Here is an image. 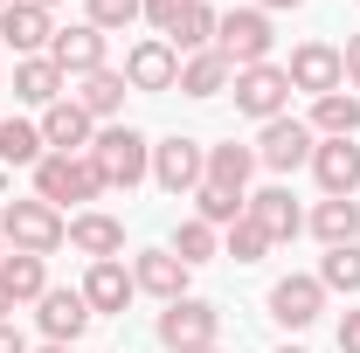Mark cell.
I'll return each mask as SVG.
<instances>
[{
	"label": "cell",
	"mask_w": 360,
	"mask_h": 353,
	"mask_svg": "<svg viewBox=\"0 0 360 353\" xmlns=\"http://www.w3.org/2000/svg\"><path fill=\"white\" fill-rule=\"evenodd\" d=\"M0 353H28V340H21V326H7V319H0Z\"/></svg>",
	"instance_id": "obj_38"
},
{
	"label": "cell",
	"mask_w": 360,
	"mask_h": 353,
	"mask_svg": "<svg viewBox=\"0 0 360 353\" xmlns=\"http://www.w3.org/2000/svg\"><path fill=\"white\" fill-rule=\"evenodd\" d=\"M264 7H305V0H264Z\"/></svg>",
	"instance_id": "obj_40"
},
{
	"label": "cell",
	"mask_w": 360,
	"mask_h": 353,
	"mask_svg": "<svg viewBox=\"0 0 360 353\" xmlns=\"http://www.w3.org/2000/svg\"><path fill=\"white\" fill-rule=\"evenodd\" d=\"M174 257H180V264H208V257H215V229H208L201 215L180 222V229H174Z\"/></svg>",
	"instance_id": "obj_32"
},
{
	"label": "cell",
	"mask_w": 360,
	"mask_h": 353,
	"mask_svg": "<svg viewBox=\"0 0 360 353\" xmlns=\"http://www.w3.org/2000/svg\"><path fill=\"white\" fill-rule=\"evenodd\" d=\"M312 174L326 194H354L360 187V146L354 139H319L312 146Z\"/></svg>",
	"instance_id": "obj_14"
},
{
	"label": "cell",
	"mask_w": 360,
	"mask_h": 353,
	"mask_svg": "<svg viewBox=\"0 0 360 353\" xmlns=\"http://www.w3.org/2000/svg\"><path fill=\"white\" fill-rule=\"evenodd\" d=\"M35 305H42V312H35V319H42V333H49V340H56V347H70V340L84 333L90 319H97L84 291H42Z\"/></svg>",
	"instance_id": "obj_15"
},
{
	"label": "cell",
	"mask_w": 360,
	"mask_h": 353,
	"mask_svg": "<svg viewBox=\"0 0 360 353\" xmlns=\"http://www.w3.org/2000/svg\"><path fill=\"white\" fill-rule=\"evenodd\" d=\"M0 284L14 291V305H28V298H42V291H49V270H42V257L14 250V257H0Z\"/></svg>",
	"instance_id": "obj_28"
},
{
	"label": "cell",
	"mask_w": 360,
	"mask_h": 353,
	"mask_svg": "<svg viewBox=\"0 0 360 353\" xmlns=\"http://www.w3.org/2000/svg\"><path fill=\"white\" fill-rule=\"evenodd\" d=\"M90 111L77 104V97H56L42 111V146H56V153H90Z\"/></svg>",
	"instance_id": "obj_17"
},
{
	"label": "cell",
	"mask_w": 360,
	"mask_h": 353,
	"mask_svg": "<svg viewBox=\"0 0 360 353\" xmlns=\"http://www.w3.org/2000/svg\"><path fill=\"white\" fill-rule=\"evenodd\" d=\"M319 305H326V284H319V277H277V284H270V319L291 326V333H305L319 319Z\"/></svg>",
	"instance_id": "obj_11"
},
{
	"label": "cell",
	"mask_w": 360,
	"mask_h": 353,
	"mask_svg": "<svg viewBox=\"0 0 360 353\" xmlns=\"http://www.w3.org/2000/svg\"><path fill=\"white\" fill-rule=\"evenodd\" d=\"M35 7H56V0H35Z\"/></svg>",
	"instance_id": "obj_44"
},
{
	"label": "cell",
	"mask_w": 360,
	"mask_h": 353,
	"mask_svg": "<svg viewBox=\"0 0 360 353\" xmlns=\"http://www.w3.org/2000/svg\"><path fill=\"white\" fill-rule=\"evenodd\" d=\"M49 63L63 70V77H90V70H104V28H56V42H49Z\"/></svg>",
	"instance_id": "obj_12"
},
{
	"label": "cell",
	"mask_w": 360,
	"mask_h": 353,
	"mask_svg": "<svg viewBox=\"0 0 360 353\" xmlns=\"http://www.w3.org/2000/svg\"><path fill=\"white\" fill-rule=\"evenodd\" d=\"M132 284L174 305V298H187V264H180L174 250H139L132 257Z\"/></svg>",
	"instance_id": "obj_16"
},
{
	"label": "cell",
	"mask_w": 360,
	"mask_h": 353,
	"mask_svg": "<svg viewBox=\"0 0 360 353\" xmlns=\"http://www.w3.org/2000/svg\"><path fill=\"white\" fill-rule=\"evenodd\" d=\"M35 353H70V347H56V340H49V347H35Z\"/></svg>",
	"instance_id": "obj_41"
},
{
	"label": "cell",
	"mask_w": 360,
	"mask_h": 353,
	"mask_svg": "<svg viewBox=\"0 0 360 353\" xmlns=\"http://www.w3.org/2000/svg\"><path fill=\"white\" fill-rule=\"evenodd\" d=\"M125 77H118V70H90V77H77V104H84L90 118H111V111H118V104H125Z\"/></svg>",
	"instance_id": "obj_27"
},
{
	"label": "cell",
	"mask_w": 360,
	"mask_h": 353,
	"mask_svg": "<svg viewBox=\"0 0 360 353\" xmlns=\"http://www.w3.org/2000/svg\"><path fill=\"white\" fill-rule=\"evenodd\" d=\"M340 353H360V312L340 319Z\"/></svg>",
	"instance_id": "obj_36"
},
{
	"label": "cell",
	"mask_w": 360,
	"mask_h": 353,
	"mask_svg": "<svg viewBox=\"0 0 360 353\" xmlns=\"http://www.w3.org/2000/svg\"><path fill=\"white\" fill-rule=\"evenodd\" d=\"M257 174V146H208V187H229V194H243Z\"/></svg>",
	"instance_id": "obj_24"
},
{
	"label": "cell",
	"mask_w": 360,
	"mask_h": 353,
	"mask_svg": "<svg viewBox=\"0 0 360 353\" xmlns=\"http://www.w3.org/2000/svg\"><path fill=\"white\" fill-rule=\"evenodd\" d=\"M215 28H222V14H215L208 0H187V14H180V28L167 42H174V56H201V49L215 42Z\"/></svg>",
	"instance_id": "obj_26"
},
{
	"label": "cell",
	"mask_w": 360,
	"mask_h": 353,
	"mask_svg": "<svg viewBox=\"0 0 360 353\" xmlns=\"http://www.w3.org/2000/svg\"><path fill=\"white\" fill-rule=\"evenodd\" d=\"M229 84H236L229 56H222V49H201V56H187V63H180V84H174V90H187V97H215V90H229Z\"/></svg>",
	"instance_id": "obj_23"
},
{
	"label": "cell",
	"mask_w": 360,
	"mask_h": 353,
	"mask_svg": "<svg viewBox=\"0 0 360 353\" xmlns=\"http://www.w3.org/2000/svg\"><path fill=\"white\" fill-rule=\"evenodd\" d=\"M70 243L84 250L90 264H104V257H118V250H125V222L104 215V208H84V215H70Z\"/></svg>",
	"instance_id": "obj_18"
},
{
	"label": "cell",
	"mask_w": 360,
	"mask_h": 353,
	"mask_svg": "<svg viewBox=\"0 0 360 353\" xmlns=\"http://www.w3.org/2000/svg\"><path fill=\"white\" fill-rule=\"evenodd\" d=\"M180 353H222V347H180Z\"/></svg>",
	"instance_id": "obj_42"
},
{
	"label": "cell",
	"mask_w": 360,
	"mask_h": 353,
	"mask_svg": "<svg viewBox=\"0 0 360 353\" xmlns=\"http://www.w3.org/2000/svg\"><path fill=\"white\" fill-rule=\"evenodd\" d=\"M0 7H7V0H0Z\"/></svg>",
	"instance_id": "obj_46"
},
{
	"label": "cell",
	"mask_w": 360,
	"mask_h": 353,
	"mask_svg": "<svg viewBox=\"0 0 360 353\" xmlns=\"http://www.w3.org/2000/svg\"><path fill=\"white\" fill-rule=\"evenodd\" d=\"M319 284H326V291H347V298H360V243H340V250H326V264H319Z\"/></svg>",
	"instance_id": "obj_30"
},
{
	"label": "cell",
	"mask_w": 360,
	"mask_h": 353,
	"mask_svg": "<svg viewBox=\"0 0 360 353\" xmlns=\"http://www.w3.org/2000/svg\"><path fill=\"white\" fill-rule=\"evenodd\" d=\"M312 132H319V139H354V132H360V97H354V90L312 97Z\"/></svg>",
	"instance_id": "obj_25"
},
{
	"label": "cell",
	"mask_w": 360,
	"mask_h": 353,
	"mask_svg": "<svg viewBox=\"0 0 360 353\" xmlns=\"http://www.w3.org/2000/svg\"><path fill=\"white\" fill-rule=\"evenodd\" d=\"M215 333H222V319H215V305H201V298H174V305L160 312V340H167V353L215 347Z\"/></svg>",
	"instance_id": "obj_9"
},
{
	"label": "cell",
	"mask_w": 360,
	"mask_h": 353,
	"mask_svg": "<svg viewBox=\"0 0 360 353\" xmlns=\"http://www.w3.org/2000/svg\"><path fill=\"white\" fill-rule=\"evenodd\" d=\"M284 104H291V77L277 70V63H257V70H236V111H250V118H284Z\"/></svg>",
	"instance_id": "obj_7"
},
{
	"label": "cell",
	"mask_w": 360,
	"mask_h": 353,
	"mask_svg": "<svg viewBox=\"0 0 360 353\" xmlns=\"http://www.w3.org/2000/svg\"><path fill=\"white\" fill-rule=\"evenodd\" d=\"M63 84H70V77H63L49 56H21V63H14V97H21V104H42L49 111V104L63 97Z\"/></svg>",
	"instance_id": "obj_21"
},
{
	"label": "cell",
	"mask_w": 360,
	"mask_h": 353,
	"mask_svg": "<svg viewBox=\"0 0 360 353\" xmlns=\"http://www.w3.org/2000/svg\"><path fill=\"white\" fill-rule=\"evenodd\" d=\"M0 160H7V167H42V125L7 118V125H0Z\"/></svg>",
	"instance_id": "obj_29"
},
{
	"label": "cell",
	"mask_w": 360,
	"mask_h": 353,
	"mask_svg": "<svg viewBox=\"0 0 360 353\" xmlns=\"http://www.w3.org/2000/svg\"><path fill=\"white\" fill-rule=\"evenodd\" d=\"M90 167H97L104 187H139V180L153 174V146L132 125H104V132L90 139Z\"/></svg>",
	"instance_id": "obj_1"
},
{
	"label": "cell",
	"mask_w": 360,
	"mask_h": 353,
	"mask_svg": "<svg viewBox=\"0 0 360 353\" xmlns=\"http://www.w3.org/2000/svg\"><path fill=\"white\" fill-rule=\"evenodd\" d=\"M0 236L14 250H28V257H49V250L70 243V222H63V208H49V201H7L0 208Z\"/></svg>",
	"instance_id": "obj_2"
},
{
	"label": "cell",
	"mask_w": 360,
	"mask_h": 353,
	"mask_svg": "<svg viewBox=\"0 0 360 353\" xmlns=\"http://www.w3.org/2000/svg\"><path fill=\"white\" fill-rule=\"evenodd\" d=\"M270 14L264 7H236V14H222V28H215V49L229 56V70H257V63H270Z\"/></svg>",
	"instance_id": "obj_4"
},
{
	"label": "cell",
	"mask_w": 360,
	"mask_h": 353,
	"mask_svg": "<svg viewBox=\"0 0 360 353\" xmlns=\"http://www.w3.org/2000/svg\"><path fill=\"white\" fill-rule=\"evenodd\" d=\"M284 77H291V90L333 97V90L347 84V63H340V49H333V42H298V49H291V63H284Z\"/></svg>",
	"instance_id": "obj_8"
},
{
	"label": "cell",
	"mask_w": 360,
	"mask_h": 353,
	"mask_svg": "<svg viewBox=\"0 0 360 353\" xmlns=\"http://www.w3.org/2000/svg\"><path fill=\"white\" fill-rule=\"evenodd\" d=\"M194 208H201V222L208 229H229V222H243V208H250V194H229V187H194Z\"/></svg>",
	"instance_id": "obj_31"
},
{
	"label": "cell",
	"mask_w": 360,
	"mask_h": 353,
	"mask_svg": "<svg viewBox=\"0 0 360 353\" xmlns=\"http://www.w3.org/2000/svg\"><path fill=\"white\" fill-rule=\"evenodd\" d=\"M0 42L14 49V56H42V49L56 42L49 7H35V0H7V7H0Z\"/></svg>",
	"instance_id": "obj_10"
},
{
	"label": "cell",
	"mask_w": 360,
	"mask_h": 353,
	"mask_svg": "<svg viewBox=\"0 0 360 353\" xmlns=\"http://www.w3.org/2000/svg\"><path fill=\"white\" fill-rule=\"evenodd\" d=\"M312 236L326 243V250L354 243V236H360V201H354V194H326V201L312 208Z\"/></svg>",
	"instance_id": "obj_22"
},
{
	"label": "cell",
	"mask_w": 360,
	"mask_h": 353,
	"mask_svg": "<svg viewBox=\"0 0 360 353\" xmlns=\"http://www.w3.org/2000/svg\"><path fill=\"white\" fill-rule=\"evenodd\" d=\"M277 353H305V347H277Z\"/></svg>",
	"instance_id": "obj_43"
},
{
	"label": "cell",
	"mask_w": 360,
	"mask_h": 353,
	"mask_svg": "<svg viewBox=\"0 0 360 353\" xmlns=\"http://www.w3.org/2000/svg\"><path fill=\"white\" fill-rule=\"evenodd\" d=\"M0 243H7V236H0Z\"/></svg>",
	"instance_id": "obj_45"
},
{
	"label": "cell",
	"mask_w": 360,
	"mask_h": 353,
	"mask_svg": "<svg viewBox=\"0 0 360 353\" xmlns=\"http://www.w3.org/2000/svg\"><path fill=\"white\" fill-rule=\"evenodd\" d=\"M132 270L118 264V257H104V264H90V277H84V298H90V312H125L132 305Z\"/></svg>",
	"instance_id": "obj_20"
},
{
	"label": "cell",
	"mask_w": 360,
	"mask_h": 353,
	"mask_svg": "<svg viewBox=\"0 0 360 353\" xmlns=\"http://www.w3.org/2000/svg\"><path fill=\"white\" fill-rule=\"evenodd\" d=\"M229 257H236V264H257V257H270V236H264L250 215L229 222Z\"/></svg>",
	"instance_id": "obj_33"
},
{
	"label": "cell",
	"mask_w": 360,
	"mask_h": 353,
	"mask_svg": "<svg viewBox=\"0 0 360 353\" xmlns=\"http://www.w3.org/2000/svg\"><path fill=\"white\" fill-rule=\"evenodd\" d=\"M153 180L167 187V194H194L201 180H208V146L201 139H160L153 146Z\"/></svg>",
	"instance_id": "obj_5"
},
{
	"label": "cell",
	"mask_w": 360,
	"mask_h": 353,
	"mask_svg": "<svg viewBox=\"0 0 360 353\" xmlns=\"http://www.w3.org/2000/svg\"><path fill=\"white\" fill-rule=\"evenodd\" d=\"M146 21V0H90V28H132Z\"/></svg>",
	"instance_id": "obj_34"
},
{
	"label": "cell",
	"mask_w": 360,
	"mask_h": 353,
	"mask_svg": "<svg viewBox=\"0 0 360 353\" xmlns=\"http://www.w3.org/2000/svg\"><path fill=\"white\" fill-rule=\"evenodd\" d=\"M340 63H347V84L360 90V35H347V49H340Z\"/></svg>",
	"instance_id": "obj_37"
},
{
	"label": "cell",
	"mask_w": 360,
	"mask_h": 353,
	"mask_svg": "<svg viewBox=\"0 0 360 353\" xmlns=\"http://www.w3.org/2000/svg\"><path fill=\"white\" fill-rule=\"evenodd\" d=\"M243 215L257 222L270 243H284V236H298V229H305L298 201H291V187H264V194H250V208H243Z\"/></svg>",
	"instance_id": "obj_19"
},
{
	"label": "cell",
	"mask_w": 360,
	"mask_h": 353,
	"mask_svg": "<svg viewBox=\"0 0 360 353\" xmlns=\"http://www.w3.org/2000/svg\"><path fill=\"white\" fill-rule=\"evenodd\" d=\"M7 312H14V291H7V284H0V319H7Z\"/></svg>",
	"instance_id": "obj_39"
},
{
	"label": "cell",
	"mask_w": 360,
	"mask_h": 353,
	"mask_svg": "<svg viewBox=\"0 0 360 353\" xmlns=\"http://www.w3.org/2000/svg\"><path fill=\"white\" fill-rule=\"evenodd\" d=\"M312 146H319V132L305 125V118H291V111H284V118H270V125H264L257 160H264L270 174H291V167H305V160H312Z\"/></svg>",
	"instance_id": "obj_6"
},
{
	"label": "cell",
	"mask_w": 360,
	"mask_h": 353,
	"mask_svg": "<svg viewBox=\"0 0 360 353\" xmlns=\"http://www.w3.org/2000/svg\"><path fill=\"white\" fill-rule=\"evenodd\" d=\"M180 14H187V0H146V21L160 28V42H167V35L180 28Z\"/></svg>",
	"instance_id": "obj_35"
},
{
	"label": "cell",
	"mask_w": 360,
	"mask_h": 353,
	"mask_svg": "<svg viewBox=\"0 0 360 353\" xmlns=\"http://www.w3.org/2000/svg\"><path fill=\"white\" fill-rule=\"evenodd\" d=\"M125 84L132 90H174L180 84V56H174V42H139L132 56H125Z\"/></svg>",
	"instance_id": "obj_13"
},
{
	"label": "cell",
	"mask_w": 360,
	"mask_h": 353,
	"mask_svg": "<svg viewBox=\"0 0 360 353\" xmlns=\"http://www.w3.org/2000/svg\"><path fill=\"white\" fill-rule=\"evenodd\" d=\"M97 194H104V180L90 167V153H42V167H35V201L63 208V201H97Z\"/></svg>",
	"instance_id": "obj_3"
}]
</instances>
